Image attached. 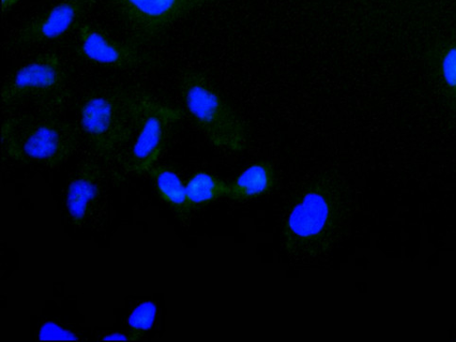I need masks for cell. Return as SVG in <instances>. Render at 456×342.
Wrapping results in <instances>:
<instances>
[{"label": "cell", "instance_id": "1", "mask_svg": "<svg viewBox=\"0 0 456 342\" xmlns=\"http://www.w3.org/2000/svg\"><path fill=\"white\" fill-rule=\"evenodd\" d=\"M82 144L78 127L52 111L12 115L2 125L3 160L20 165L58 168Z\"/></svg>", "mask_w": 456, "mask_h": 342}, {"label": "cell", "instance_id": "2", "mask_svg": "<svg viewBox=\"0 0 456 342\" xmlns=\"http://www.w3.org/2000/svg\"><path fill=\"white\" fill-rule=\"evenodd\" d=\"M142 93L121 87L87 95L79 108V131L90 155L115 166L138 126Z\"/></svg>", "mask_w": 456, "mask_h": 342}, {"label": "cell", "instance_id": "3", "mask_svg": "<svg viewBox=\"0 0 456 342\" xmlns=\"http://www.w3.org/2000/svg\"><path fill=\"white\" fill-rule=\"evenodd\" d=\"M179 89L187 112L212 145L233 153L247 150L245 123L202 72H185Z\"/></svg>", "mask_w": 456, "mask_h": 342}, {"label": "cell", "instance_id": "4", "mask_svg": "<svg viewBox=\"0 0 456 342\" xmlns=\"http://www.w3.org/2000/svg\"><path fill=\"white\" fill-rule=\"evenodd\" d=\"M69 76L53 52L39 54L15 69L2 87L4 110L32 107L39 111L62 107L69 98Z\"/></svg>", "mask_w": 456, "mask_h": 342}, {"label": "cell", "instance_id": "5", "mask_svg": "<svg viewBox=\"0 0 456 342\" xmlns=\"http://www.w3.org/2000/svg\"><path fill=\"white\" fill-rule=\"evenodd\" d=\"M338 197L337 189L327 182L315 184L304 193L284 228L285 244L290 254L306 257L324 250L337 230Z\"/></svg>", "mask_w": 456, "mask_h": 342}, {"label": "cell", "instance_id": "6", "mask_svg": "<svg viewBox=\"0 0 456 342\" xmlns=\"http://www.w3.org/2000/svg\"><path fill=\"white\" fill-rule=\"evenodd\" d=\"M184 112L142 93V112L138 126L116 163L118 173H147L162 155L174 126Z\"/></svg>", "mask_w": 456, "mask_h": 342}, {"label": "cell", "instance_id": "7", "mask_svg": "<svg viewBox=\"0 0 456 342\" xmlns=\"http://www.w3.org/2000/svg\"><path fill=\"white\" fill-rule=\"evenodd\" d=\"M110 167L88 155L70 175L66 190V207L73 227L80 230L102 231L108 226Z\"/></svg>", "mask_w": 456, "mask_h": 342}, {"label": "cell", "instance_id": "8", "mask_svg": "<svg viewBox=\"0 0 456 342\" xmlns=\"http://www.w3.org/2000/svg\"><path fill=\"white\" fill-rule=\"evenodd\" d=\"M209 0H104L128 37L143 46Z\"/></svg>", "mask_w": 456, "mask_h": 342}, {"label": "cell", "instance_id": "9", "mask_svg": "<svg viewBox=\"0 0 456 342\" xmlns=\"http://www.w3.org/2000/svg\"><path fill=\"white\" fill-rule=\"evenodd\" d=\"M75 31L74 49L85 61L124 70L141 68L151 62L140 46L118 41L95 26L81 23Z\"/></svg>", "mask_w": 456, "mask_h": 342}, {"label": "cell", "instance_id": "10", "mask_svg": "<svg viewBox=\"0 0 456 342\" xmlns=\"http://www.w3.org/2000/svg\"><path fill=\"white\" fill-rule=\"evenodd\" d=\"M94 4L95 0H62L22 25L12 39V47L28 48L63 37L75 31Z\"/></svg>", "mask_w": 456, "mask_h": 342}, {"label": "cell", "instance_id": "11", "mask_svg": "<svg viewBox=\"0 0 456 342\" xmlns=\"http://www.w3.org/2000/svg\"><path fill=\"white\" fill-rule=\"evenodd\" d=\"M276 172L271 163L258 162L243 171L237 179L228 186L226 198L248 200L265 195L275 186Z\"/></svg>", "mask_w": 456, "mask_h": 342}, {"label": "cell", "instance_id": "12", "mask_svg": "<svg viewBox=\"0 0 456 342\" xmlns=\"http://www.w3.org/2000/svg\"><path fill=\"white\" fill-rule=\"evenodd\" d=\"M147 173L153 179L159 196L181 213H188L191 208L187 200L186 187L179 176L165 167H153Z\"/></svg>", "mask_w": 456, "mask_h": 342}, {"label": "cell", "instance_id": "13", "mask_svg": "<svg viewBox=\"0 0 456 342\" xmlns=\"http://www.w3.org/2000/svg\"><path fill=\"white\" fill-rule=\"evenodd\" d=\"M228 186L214 175L200 172L192 176L186 186L187 200L191 208L221 197H226Z\"/></svg>", "mask_w": 456, "mask_h": 342}, {"label": "cell", "instance_id": "14", "mask_svg": "<svg viewBox=\"0 0 456 342\" xmlns=\"http://www.w3.org/2000/svg\"><path fill=\"white\" fill-rule=\"evenodd\" d=\"M157 306L153 302H143L132 312L128 325L135 339L149 331L157 317Z\"/></svg>", "mask_w": 456, "mask_h": 342}, {"label": "cell", "instance_id": "15", "mask_svg": "<svg viewBox=\"0 0 456 342\" xmlns=\"http://www.w3.org/2000/svg\"><path fill=\"white\" fill-rule=\"evenodd\" d=\"M440 71L456 107V36L451 39L440 58Z\"/></svg>", "mask_w": 456, "mask_h": 342}, {"label": "cell", "instance_id": "16", "mask_svg": "<svg viewBox=\"0 0 456 342\" xmlns=\"http://www.w3.org/2000/svg\"><path fill=\"white\" fill-rule=\"evenodd\" d=\"M40 340H77L75 333L53 322H45L39 330Z\"/></svg>", "mask_w": 456, "mask_h": 342}, {"label": "cell", "instance_id": "17", "mask_svg": "<svg viewBox=\"0 0 456 342\" xmlns=\"http://www.w3.org/2000/svg\"><path fill=\"white\" fill-rule=\"evenodd\" d=\"M103 340H130L134 339L132 337H128L126 334L113 333L111 335L105 336Z\"/></svg>", "mask_w": 456, "mask_h": 342}, {"label": "cell", "instance_id": "18", "mask_svg": "<svg viewBox=\"0 0 456 342\" xmlns=\"http://www.w3.org/2000/svg\"><path fill=\"white\" fill-rule=\"evenodd\" d=\"M20 0H3V14L6 13L13 6L17 5Z\"/></svg>", "mask_w": 456, "mask_h": 342}]
</instances>
